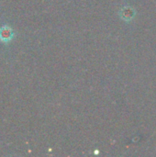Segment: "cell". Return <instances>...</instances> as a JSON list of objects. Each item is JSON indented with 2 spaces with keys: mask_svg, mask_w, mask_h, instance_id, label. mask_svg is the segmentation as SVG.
Returning <instances> with one entry per match:
<instances>
[{
  "mask_svg": "<svg viewBox=\"0 0 156 157\" xmlns=\"http://www.w3.org/2000/svg\"><path fill=\"white\" fill-rule=\"evenodd\" d=\"M13 37V31L9 27L4 26L0 29V40L4 42L9 41Z\"/></svg>",
  "mask_w": 156,
  "mask_h": 157,
  "instance_id": "6da1fadb",
  "label": "cell"
}]
</instances>
